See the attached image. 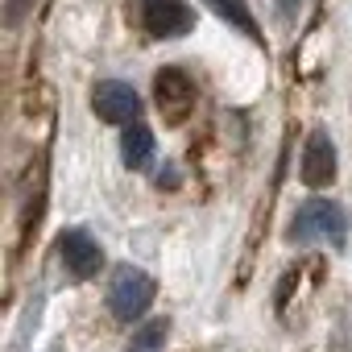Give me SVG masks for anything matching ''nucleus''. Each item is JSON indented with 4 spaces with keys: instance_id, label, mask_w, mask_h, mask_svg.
<instances>
[{
    "instance_id": "obj_1",
    "label": "nucleus",
    "mask_w": 352,
    "mask_h": 352,
    "mask_svg": "<svg viewBox=\"0 0 352 352\" xmlns=\"http://www.w3.org/2000/svg\"><path fill=\"white\" fill-rule=\"evenodd\" d=\"M290 241L294 245H311V241H331L336 249L348 241V216L340 204L331 199H311L294 212L290 220Z\"/></svg>"
},
{
    "instance_id": "obj_2",
    "label": "nucleus",
    "mask_w": 352,
    "mask_h": 352,
    "mask_svg": "<svg viewBox=\"0 0 352 352\" xmlns=\"http://www.w3.org/2000/svg\"><path fill=\"white\" fill-rule=\"evenodd\" d=\"M149 302H153V278L145 270H137V265H120L112 274V282H108V307H112V315L124 319V323H133V319H141L149 311Z\"/></svg>"
},
{
    "instance_id": "obj_3",
    "label": "nucleus",
    "mask_w": 352,
    "mask_h": 352,
    "mask_svg": "<svg viewBox=\"0 0 352 352\" xmlns=\"http://www.w3.org/2000/svg\"><path fill=\"white\" fill-rule=\"evenodd\" d=\"M91 108H96L100 120H108V124H133V120L141 116V96H137V87H129V83H120V79H104V83H96V91H91Z\"/></svg>"
},
{
    "instance_id": "obj_4",
    "label": "nucleus",
    "mask_w": 352,
    "mask_h": 352,
    "mask_svg": "<svg viewBox=\"0 0 352 352\" xmlns=\"http://www.w3.org/2000/svg\"><path fill=\"white\" fill-rule=\"evenodd\" d=\"M58 253H63V265L71 270V278H79V282L96 278L100 265H104V249L87 228H67L58 236Z\"/></svg>"
},
{
    "instance_id": "obj_5",
    "label": "nucleus",
    "mask_w": 352,
    "mask_h": 352,
    "mask_svg": "<svg viewBox=\"0 0 352 352\" xmlns=\"http://www.w3.org/2000/svg\"><path fill=\"white\" fill-rule=\"evenodd\" d=\"M336 145H331V137L323 133V129H315L311 137H307V145H302V183L311 187V191H323V187H331L336 183Z\"/></svg>"
},
{
    "instance_id": "obj_6",
    "label": "nucleus",
    "mask_w": 352,
    "mask_h": 352,
    "mask_svg": "<svg viewBox=\"0 0 352 352\" xmlns=\"http://www.w3.org/2000/svg\"><path fill=\"white\" fill-rule=\"evenodd\" d=\"M153 91H157V108H162L166 120H183V116L191 112L195 83H191V75H187L183 67H166V71H157Z\"/></svg>"
},
{
    "instance_id": "obj_7",
    "label": "nucleus",
    "mask_w": 352,
    "mask_h": 352,
    "mask_svg": "<svg viewBox=\"0 0 352 352\" xmlns=\"http://www.w3.org/2000/svg\"><path fill=\"white\" fill-rule=\"evenodd\" d=\"M141 25H145L153 38H183V34L195 25V13L183 5V0H145Z\"/></svg>"
},
{
    "instance_id": "obj_8",
    "label": "nucleus",
    "mask_w": 352,
    "mask_h": 352,
    "mask_svg": "<svg viewBox=\"0 0 352 352\" xmlns=\"http://www.w3.org/2000/svg\"><path fill=\"white\" fill-rule=\"evenodd\" d=\"M120 153H124V162H129L133 170H145V166L153 162V129L141 124V120H133V124L124 129V137H120Z\"/></svg>"
},
{
    "instance_id": "obj_9",
    "label": "nucleus",
    "mask_w": 352,
    "mask_h": 352,
    "mask_svg": "<svg viewBox=\"0 0 352 352\" xmlns=\"http://www.w3.org/2000/svg\"><path fill=\"white\" fill-rule=\"evenodd\" d=\"M208 5L228 21V25H236L241 34H249V38H257V21H253V13H249V5L245 0H208Z\"/></svg>"
},
{
    "instance_id": "obj_10",
    "label": "nucleus",
    "mask_w": 352,
    "mask_h": 352,
    "mask_svg": "<svg viewBox=\"0 0 352 352\" xmlns=\"http://www.w3.org/2000/svg\"><path fill=\"white\" fill-rule=\"evenodd\" d=\"M166 336H170V323H166V319H149L141 331H133V344H129V352H162Z\"/></svg>"
},
{
    "instance_id": "obj_11",
    "label": "nucleus",
    "mask_w": 352,
    "mask_h": 352,
    "mask_svg": "<svg viewBox=\"0 0 352 352\" xmlns=\"http://www.w3.org/2000/svg\"><path fill=\"white\" fill-rule=\"evenodd\" d=\"M38 0H5V30H21V21L34 13Z\"/></svg>"
},
{
    "instance_id": "obj_12",
    "label": "nucleus",
    "mask_w": 352,
    "mask_h": 352,
    "mask_svg": "<svg viewBox=\"0 0 352 352\" xmlns=\"http://www.w3.org/2000/svg\"><path fill=\"white\" fill-rule=\"evenodd\" d=\"M298 9H302V0H278V13L282 17H298Z\"/></svg>"
},
{
    "instance_id": "obj_13",
    "label": "nucleus",
    "mask_w": 352,
    "mask_h": 352,
    "mask_svg": "<svg viewBox=\"0 0 352 352\" xmlns=\"http://www.w3.org/2000/svg\"><path fill=\"white\" fill-rule=\"evenodd\" d=\"M157 187H179V174H174V170H162V174H157Z\"/></svg>"
}]
</instances>
